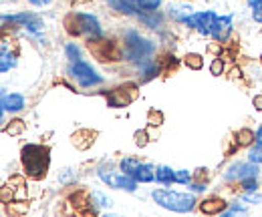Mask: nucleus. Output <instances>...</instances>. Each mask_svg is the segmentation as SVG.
I'll list each match as a JSON object with an SVG mask.
<instances>
[{"label":"nucleus","mask_w":262,"mask_h":217,"mask_svg":"<svg viewBox=\"0 0 262 217\" xmlns=\"http://www.w3.org/2000/svg\"><path fill=\"white\" fill-rule=\"evenodd\" d=\"M20 163L25 169V175L34 181H40L47 177L49 167H51V151L47 145L38 143H27L20 149Z\"/></svg>","instance_id":"1"},{"label":"nucleus","mask_w":262,"mask_h":217,"mask_svg":"<svg viewBox=\"0 0 262 217\" xmlns=\"http://www.w3.org/2000/svg\"><path fill=\"white\" fill-rule=\"evenodd\" d=\"M151 199L162 209L173 211V213H190L200 203L194 197V193H180V191H171V189H154Z\"/></svg>","instance_id":"2"},{"label":"nucleus","mask_w":262,"mask_h":217,"mask_svg":"<svg viewBox=\"0 0 262 217\" xmlns=\"http://www.w3.org/2000/svg\"><path fill=\"white\" fill-rule=\"evenodd\" d=\"M71 20H73V34H77V36H85L87 40H89V44L91 42H99V40H103V31H101V25H99V20L93 16V14H87V12H75V14H71L69 16Z\"/></svg>","instance_id":"3"},{"label":"nucleus","mask_w":262,"mask_h":217,"mask_svg":"<svg viewBox=\"0 0 262 217\" xmlns=\"http://www.w3.org/2000/svg\"><path fill=\"white\" fill-rule=\"evenodd\" d=\"M119 171L133 177L137 183H151L156 181V167L149 163H143L135 157H123L119 161Z\"/></svg>","instance_id":"4"},{"label":"nucleus","mask_w":262,"mask_h":217,"mask_svg":"<svg viewBox=\"0 0 262 217\" xmlns=\"http://www.w3.org/2000/svg\"><path fill=\"white\" fill-rule=\"evenodd\" d=\"M69 75L73 81H77L83 89H89V87H97L103 83V77L99 75L97 70L85 61L79 62H71L69 64Z\"/></svg>","instance_id":"5"},{"label":"nucleus","mask_w":262,"mask_h":217,"mask_svg":"<svg viewBox=\"0 0 262 217\" xmlns=\"http://www.w3.org/2000/svg\"><path fill=\"white\" fill-rule=\"evenodd\" d=\"M99 179L107 187H111V189H121V191H127V193L137 191V185H139L133 177L125 175L123 171H113L111 167H109V169L101 167V169H99Z\"/></svg>","instance_id":"6"},{"label":"nucleus","mask_w":262,"mask_h":217,"mask_svg":"<svg viewBox=\"0 0 262 217\" xmlns=\"http://www.w3.org/2000/svg\"><path fill=\"white\" fill-rule=\"evenodd\" d=\"M260 173V165H254L250 161H236L224 171V179L230 183H240L244 179H254Z\"/></svg>","instance_id":"7"},{"label":"nucleus","mask_w":262,"mask_h":217,"mask_svg":"<svg viewBox=\"0 0 262 217\" xmlns=\"http://www.w3.org/2000/svg\"><path fill=\"white\" fill-rule=\"evenodd\" d=\"M216 18H218V14H216V12H212V10L194 12V14L188 18L186 27H188V29H194V31H198L202 36H212V29H214Z\"/></svg>","instance_id":"8"},{"label":"nucleus","mask_w":262,"mask_h":217,"mask_svg":"<svg viewBox=\"0 0 262 217\" xmlns=\"http://www.w3.org/2000/svg\"><path fill=\"white\" fill-rule=\"evenodd\" d=\"M228 207H230L228 201H224V199L218 197V195L206 197V199H202V201L198 203V209H200L204 215H220V213H224Z\"/></svg>","instance_id":"9"},{"label":"nucleus","mask_w":262,"mask_h":217,"mask_svg":"<svg viewBox=\"0 0 262 217\" xmlns=\"http://www.w3.org/2000/svg\"><path fill=\"white\" fill-rule=\"evenodd\" d=\"M230 36H232V16L224 14V16H218L216 22H214V29H212V38L222 44L226 42Z\"/></svg>","instance_id":"10"},{"label":"nucleus","mask_w":262,"mask_h":217,"mask_svg":"<svg viewBox=\"0 0 262 217\" xmlns=\"http://www.w3.org/2000/svg\"><path fill=\"white\" fill-rule=\"evenodd\" d=\"M0 105H2V109H0V113H2V117L6 115V113H18V111H23L25 109V97L20 93H2V101H0Z\"/></svg>","instance_id":"11"},{"label":"nucleus","mask_w":262,"mask_h":217,"mask_svg":"<svg viewBox=\"0 0 262 217\" xmlns=\"http://www.w3.org/2000/svg\"><path fill=\"white\" fill-rule=\"evenodd\" d=\"M169 16L176 20V22H188V18L194 14V8L190 6V4H186V2H171L169 4Z\"/></svg>","instance_id":"12"},{"label":"nucleus","mask_w":262,"mask_h":217,"mask_svg":"<svg viewBox=\"0 0 262 217\" xmlns=\"http://www.w3.org/2000/svg\"><path fill=\"white\" fill-rule=\"evenodd\" d=\"M89 205L93 209H111L113 207V199L103 191H91L89 193Z\"/></svg>","instance_id":"13"},{"label":"nucleus","mask_w":262,"mask_h":217,"mask_svg":"<svg viewBox=\"0 0 262 217\" xmlns=\"http://www.w3.org/2000/svg\"><path fill=\"white\" fill-rule=\"evenodd\" d=\"M236 147H252L256 143V131L248 129V127H242L236 131Z\"/></svg>","instance_id":"14"},{"label":"nucleus","mask_w":262,"mask_h":217,"mask_svg":"<svg viewBox=\"0 0 262 217\" xmlns=\"http://www.w3.org/2000/svg\"><path fill=\"white\" fill-rule=\"evenodd\" d=\"M156 183L160 185H171L176 183V171L167 165H158L156 167Z\"/></svg>","instance_id":"15"},{"label":"nucleus","mask_w":262,"mask_h":217,"mask_svg":"<svg viewBox=\"0 0 262 217\" xmlns=\"http://www.w3.org/2000/svg\"><path fill=\"white\" fill-rule=\"evenodd\" d=\"M16 66V55L8 51V44L2 42V59H0V73H8Z\"/></svg>","instance_id":"16"},{"label":"nucleus","mask_w":262,"mask_h":217,"mask_svg":"<svg viewBox=\"0 0 262 217\" xmlns=\"http://www.w3.org/2000/svg\"><path fill=\"white\" fill-rule=\"evenodd\" d=\"M109 6L117 12H123V14H139L137 12V4L133 0H107Z\"/></svg>","instance_id":"17"},{"label":"nucleus","mask_w":262,"mask_h":217,"mask_svg":"<svg viewBox=\"0 0 262 217\" xmlns=\"http://www.w3.org/2000/svg\"><path fill=\"white\" fill-rule=\"evenodd\" d=\"M4 211L10 217H23L29 213V203L27 201H10L4 205Z\"/></svg>","instance_id":"18"},{"label":"nucleus","mask_w":262,"mask_h":217,"mask_svg":"<svg viewBox=\"0 0 262 217\" xmlns=\"http://www.w3.org/2000/svg\"><path fill=\"white\" fill-rule=\"evenodd\" d=\"M34 16L31 12H20V14H4L2 16V25H6V22H10V25H16V27H27L31 20H33Z\"/></svg>","instance_id":"19"},{"label":"nucleus","mask_w":262,"mask_h":217,"mask_svg":"<svg viewBox=\"0 0 262 217\" xmlns=\"http://www.w3.org/2000/svg\"><path fill=\"white\" fill-rule=\"evenodd\" d=\"M131 97H125V91L121 93V89H117V91H113V93L107 97V105L109 107H113V109H119V107H125V105H129Z\"/></svg>","instance_id":"20"},{"label":"nucleus","mask_w":262,"mask_h":217,"mask_svg":"<svg viewBox=\"0 0 262 217\" xmlns=\"http://www.w3.org/2000/svg\"><path fill=\"white\" fill-rule=\"evenodd\" d=\"M184 64L188 68H192V70H202L204 68V57L200 53H188L184 57Z\"/></svg>","instance_id":"21"},{"label":"nucleus","mask_w":262,"mask_h":217,"mask_svg":"<svg viewBox=\"0 0 262 217\" xmlns=\"http://www.w3.org/2000/svg\"><path fill=\"white\" fill-rule=\"evenodd\" d=\"M25 129H27V125H25L23 119H12L10 123L4 127V133L10 135V137H18V135L25 133Z\"/></svg>","instance_id":"22"},{"label":"nucleus","mask_w":262,"mask_h":217,"mask_svg":"<svg viewBox=\"0 0 262 217\" xmlns=\"http://www.w3.org/2000/svg\"><path fill=\"white\" fill-rule=\"evenodd\" d=\"M149 141H151V137H149V133H147L145 129H139V131H135V133H133V143H135L139 149H143Z\"/></svg>","instance_id":"23"},{"label":"nucleus","mask_w":262,"mask_h":217,"mask_svg":"<svg viewBox=\"0 0 262 217\" xmlns=\"http://www.w3.org/2000/svg\"><path fill=\"white\" fill-rule=\"evenodd\" d=\"M65 55H67V59H69L71 62H79V61H81V49H79L75 42H67Z\"/></svg>","instance_id":"24"},{"label":"nucleus","mask_w":262,"mask_h":217,"mask_svg":"<svg viewBox=\"0 0 262 217\" xmlns=\"http://www.w3.org/2000/svg\"><path fill=\"white\" fill-rule=\"evenodd\" d=\"M192 181H194L192 171H188V169H178V171H176V183H180V185H190Z\"/></svg>","instance_id":"25"},{"label":"nucleus","mask_w":262,"mask_h":217,"mask_svg":"<svg viewBox=\"0 0 262 217\" xmlns=\"http://www.w3.org/2000/svg\"><path fill=\"white\" fill-rule=\"evenodd\" d=\"M248 161L254 163V165H262V145L260 143H254L248 151Z\"/></svg>","instance_id":"26"},{"label":"nucleus","mask_w":262,"mask_h":217,"mask_svg":"<svg viewBox=\"0 0 262 217\" xmlns=\"http://www.w3.org/2000/svg\"><path fill=\"white\" fill-rule=\"evenodd\" d=\"M224 73V59L222 57H214L210 62V75L212 77H220Z\"/></svg>","instance_id":"27"},{"label":"nucleus","mask_w":262,"mask_h":217,"mask_svg":"<svg viewBox=\"0 0 262 217\" xmlns=\"http://www.w3.org/2000/svg\"><path fill=\"white\" fill-rule=\"evenodd\" d=\"M147 123L151 127H160L164 123V113L162 111H156V109H149L147 111Z\"/></svg>","instance_id":"28"},{"label":"nucleus","mask_w":262,"mask_h":217,"mask_svg":"<svg viewBox=\"0 0 262 217\" xmlns=\"http://www.w3.org/2000/svg\"><path fill=\"white\" fill-rule=\"evenodd\" d=\"M240 189H242V193H254V191H258V177H254V179H244V181H240L238 183Z\"/></svg>","instance_id":"29"},{"label":"nucleus","mask_w":262,"mask_h":217,"mask_svg":"<svg viewBox=\"0 0 262 217\" xmlns=\"http://www.w3.org/2000/svg\"><path fill=\"white\" fill-rule=\"evenodd\" d=\"M240 201L246 203V205H256V203H262V195L258 191H254V193H242L240 195Z\"/></svg>","instance_id":"30"},{"label":"nucleus","mask_w":262,"mask_h":217,"mask_svg":"<svg viewBox=\"0 0 262 217\" xmlns=\"http://www.w3.org/2000/svg\"><path fill=\"white\" fill-rule=\"evenodd\" d=\"M135 4L139 8H143V10H147V12H156V8H160L162 0H137Z\"/></svg>","instance_id":"31"},{"label":"nucleus","mask_w":262,"mask_h":217,"mask_svg":"<svg viewBox=\"0 0 262 217\" xmlns=\"http://www.w3.org/2000/svg\"><path fill=\"white\" fill-rule=\"evenodd\" d=\"M250 8H252V18L262 25V0H248Z\"/></svg>","instance_id":"32"},{"label":"nucleus","mask_w":262,"mask_h":217,"mask_svg":"<svg viewBox=\"0 0 262 217\" xmlns=\"http://www.w3.org/2000/svg\"><path fill=\"white\" fill-rule=\"evenodd\" d=\"M188 189H190L192 193H204V191L208 189V185H206V183H202V181H192V183L188 185Z\"/></svg>","instance_id":"33"},{"label":"nucleus","mask_w":262,"mask_h":217,"mask_svg":"<svg viewBox=\"0 0 262 217\" xmlns=\"http://www.w3.org/2000/svg\"><path fill=\"white\" fill-rule=\"evenodd\" d=\"M252 107H254L258 113H262V93H258V94H254V97H252Z\"/></svg>","instance_id":"34"},{"label":"nucleus","mask_w":262,"mask_h":217,"mask_svg":"<svg viewBox=\"0 0 262 217\" xmlns=\"http://www.w3.org/2000/svg\"><path fill=\"white\" fill-rule=\"evenodd\" d=\"M218 217H244V213H240V211H236V209H232V207H228L224 213H220Z\"/></svg>","instance_id":"35"},{"label":"nucleus","mask_w":262,"mask_h":217,"mask_svg":"<svg viewBox=\"0 0 262 217\" xmlns=\"http://www.w3.org/2000/svg\"><path fill=\"white\" fill-rule=\"evenodd\" d=\"M33 6H47V4H51L53 0H29Z\"/></svg>","instance_id":"36"},{"label":"nucleus","mask_w":262,"mask_h":217,"mask_svg":"<svg viewBox=\"0 0 262 217\" xmlns=\"http://www.w3.org/2000/svg\"><path fill=\"white\" fill-rule=\"evenodd\" d=\"M256 143H260L262 145V125L256 129Z\"/></svg>","instance_id":"37"},{"label":"nucleus","mask_w":262,"mask_h":217,"mask_svg":"<svg viewBox=\"0 0 262 217\" xmlns=\"http://www.w3.org/2000/svg\"><path fill=\"white\" fill-rule=\"evenodd\" d=\"M99 217H125V215H119V213H111V211H105L103 215H99Z\"/></svg>","instance_id":"38"},{"label":"nucleus","mask_w":262,"mask_h":217,"mask_svg":"<svg viewBox=\"0 0 262 217\" xmlns=\"http://www.w3.org/2000/svg\"><path fill=\"white\" fill-rule=\"evenodd\" d=\"M260 64H262V53H260Z\"/></svg>","instance_id":"39"},{"label":"nucleus","mask_w":262,"mask_h":217,"mask_svg":"<svg viewBox=\"0 0 262 217\" xmlns=\"http://www.w3.org/2000/svg\"><path fill=\"white\" fill-rule=\"evenodd\" d=\"M133 2H137V0H133Z\"/></svg>","instance_id":"40"}]
</instances>
